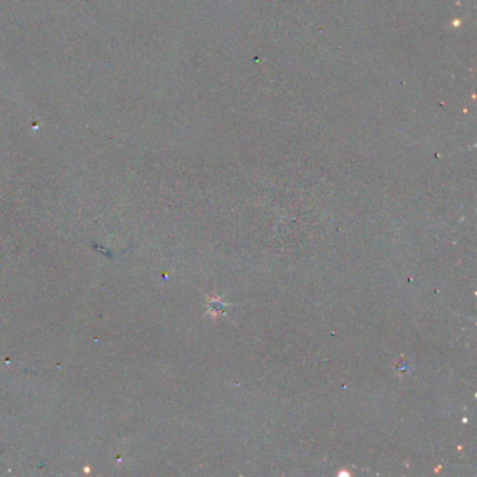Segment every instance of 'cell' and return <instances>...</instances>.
<instances>
[{
	"label": "cell",
	"mask_w": 477,
	"mask_h": 477,
	"mask_svg": "<svg viewBox=\"0 0 477 477\" xmlns=\"http://www.w3.org/2000/svg\"><path fill=\"white\" fill-rule=\"evenodd\" d=\"M223 309V304H221L220 300H210V306H209V311L210 312H220Z\"/></svg>",
	"instance_id": "6da1fadb"
}]
</instances>
